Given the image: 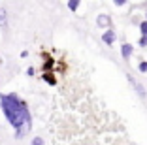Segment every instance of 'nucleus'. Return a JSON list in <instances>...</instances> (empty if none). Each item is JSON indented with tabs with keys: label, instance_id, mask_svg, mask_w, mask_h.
<instances>
[{
	"label": "nucleus",
	"instance_id": "obj_1",
	"mask_svg": "<svg viewBox=\"0 0 147 145\" xmlns=\"http://www.w3.org/2000/svg\"><path fill=\"white\" fill-rule=\"evenodd\" d=\"M0 107H2V113L8 119V123L15 128V138L17 140H21L23 136H26L30 132L32 119H30L28 106L15 92L0 94Z\"/></svg>",
	"mask_w": 147,
	"mask_h": 145
},
{
	"label": "nucleus",
	"instance_id": "obj_2",
	"mask_svg": "<svg viewBox=\"0 0 147 145\" xmlns=\"http://www.w3.org/2000/svg\"><path fill=\"white\" fill-rule=\"evenodd\" d=\"M128 81H130V83H132V87H134V89H136V90H138V94H140V96H142V98H145V90H143V89H142V85H140V83H138V81H136L134 77H132V76H128Z\"/></svg>",
	"mask_w": 147,
	"mask_h": 145
},
{
	"label": "nucleus",
	"instance_id": "obj_3",
	"mask_svg": "<svg viewBox=\"0 0 147 145\" xmlns=\"http://www.w3.org/2000/svg\"><path fill=\"white\" fill-rule=\"evenodd\" d=\"M6 26H8V11L0 8V28H6Z\"/></svg>",
	"mask_w": 147,
	"mask_h": 145
},
{
	"label": "nucleus",
	"instance_id": "obj_4",
	"mask_svg": "<svg viewBox=\"0 0 147 145\" xmlns=\"http://www.w3.org/2000/svg\"><path fill=\"white\" fill-rule=\"evenodd\" d=\"M102 40H104V42L108 43V45H111V43L115 42V32H113V30H108V32H106V34L102 36Z\"/></svg>",
	"mask_w": 147,
	"mask_h": 145
},
{
	"label": "nucleus",
	"instance_id": "obj_5",
	"mask_svg": "<svg viewBox=\"0 0 147 145\" xmlns=\"http://www.w3.org/2000/svg\"><path fill=\"white\" fill-rule=\"evenodd\" d=\"M96 23H98V26H109V17L108 15H98Z\"/></svg>",
	"mask_w": 147,
	"mask_h": 145
},
{
	"label": "nucleus",
	"instance_id": "obj_6",
	"mask_svg": "<svg viewBox=\"0 0 147 145\" xmlns=\"http://www.w3.org/2000/svg\"><path fill=\"white\" fill-rule=\"evenodd\" d=\"M121 51H123V57H125V59H128V57L132 55V45H130V43H125V45L121 47Z\"/></svg>",
	"mask_w": 147,
	"mask_h": 145
},
{
	"label": "nucleus",
	"instance_id": "obj_7",
	"mask_svg": "<svg viewBox=\"0 0 147 145\" xmlns=\"http://www.w3.org/2000/svg\"><path fill=\"white\" fill-rule=\"evenodd\" d=\"M43 81H47L49 85H57V79H55V76H51L49 72H45V74H43Z\"/></svg>",
	"mask_w": 147,
	"mask_h": 145
},
{
	"label": "nucleus",
	"instance_id": "obj_8",
	"mask_svg": "<svg viewBox=\"0 0 147 145\" xmlns=\"http://www.w3.org/2000/svg\"><path fill=\"white\" fill-rule=\"evenodd\" d=\"M79 6V0H68V9H72V11H76Z\"/></svg>",
	"mask_w": 147,
	"mask_h": 145
},
{
	"label": "nucleus",
	"instance_id": "obj_9",
	"mask_svg": "<svg viewBox=\"0 0 147 145\" xmlns=\"http://www.w3.org/2000/svg\"><path fill=\"white\" fill-rule=\"evenodd\" d=\"M30 145H43V140H42L40 136H36L34 140H32V143H30Z\"/></svg>",
	"mask_w": 147,
	"mask_h": 145
},
{
	"label": "nucleus",
	"instance_id": "obj_10",
	"mask_svg": "<svg viewBox=\"0 0 147 145\" xmlns=\"http://www.w3.org/2000/svg\"><path fill=\"white\" fill-rule=\"evenodd\" d=\"M138 43H140V45H142V47H145V45H147V36L143 34L142 38H140V42H138Z\"/></svg>",
	"mask_w": 147,
	"mask_h": 145
},
{
	"label": "nucleus",
	"instance_id": "obj_11",
	"mask_svg": "<svg viewBox=\"0 0 147 145\" xmlns=\"http://www.w3.org/2000/svg\"><path fill=\"white\" fill-rule=\"evenodd\" d=\"M140 72H147V62H140Z\"/></svg>",
	"mask_w": 147,
	"mask_h": 145
},
{
	"label": "nucleus",
	"instance_id": "obj_12",
	"mask_svg": "<svg viewBox=\"0 0 147 145\" xmlns=\"http://www.w3.org/2000/svg\"><path fill=\"white\" fill-rule=\"evenodd\" d=\"M140 28H142V34L147 36V23H142V25H140Z\"/></svg>",
	"mask_w": 147,
	"mask_h": 145
},
{
	"label": "nucleus",
	"instance_id": "obj_13",
	"mask_svg": "<svg viewBox=\"0 0 147 145\" xmlns=\"http://www.w3.org/2000/svg\"><path fill=\"white\" fill-rule=\"evenodd\" d=\"M51 64H53V60H51V59H49V60H47V62L43 64V70H51Z\"/></svg>",
	"mask_w": 147,
	"mask_h": 145
},
{
	"label": "nucleus",
	"instance_id": "obj_14",
	"mask_svg": "<svg viewBox=\"0 0 147 145\" xmlns=\"http://www.w3.org/2000/svg\"><path fill=\"white\" fill-rule=\"evenodd\" d=\"M113 2H115L117 6H123V4H125V2H126V0H113Z\"/></svg>",
	"mask_w": 147,
	"mask_h": 145
}]
</instances>
